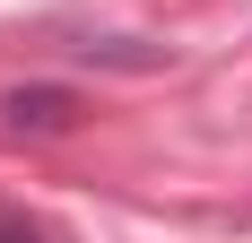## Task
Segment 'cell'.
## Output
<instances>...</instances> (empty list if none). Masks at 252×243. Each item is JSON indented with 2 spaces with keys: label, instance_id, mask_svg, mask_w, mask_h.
Returning <instances> with one entry per match:
<instances>
[{
  "label": "cell",
  "instance_id": "cell-2",
  "mask_svg": "<svg viewBox=\"0 0 252 243\" xmlns=\"http://www.w3.org/2000/svg\"><path fill=\"white\" fill-rule=\"evenodd\" d=\"M0 243H44V235H35L26 217H0Z\"/></svg>",
  "mask_w": 252,
  "mask_h": 243
},
{
  "label": "cell",
  "instance_id": "cell-1",
  "mask_svg": "<svg viewBox=\"0 0 252 243\" xmlns=\"http://www.w3.org/2000/svg\"><path fill=\"white\" fill-rule=\"evenodd\" d=\"M0 122H9V130H70L78 96L70 87H9V96H0Z\"/></svg>",
  "mask_w": 252,
  "mask_h": 243
}]
</instances>
